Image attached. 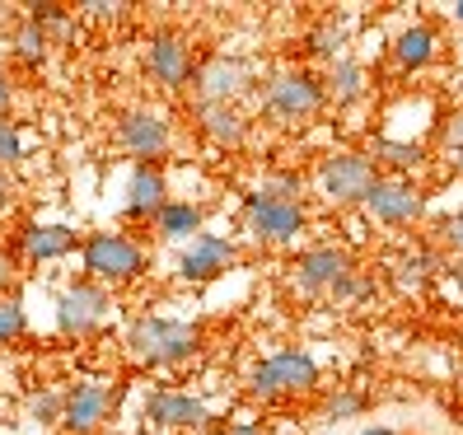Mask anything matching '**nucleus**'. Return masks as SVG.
Masks as SVG:
<instances>
[{
	"label": "nucleus",
	"mask_w": 463,
	"mask_h": 435,
	"mask_svg": "<svg viewBox=\"0 0 463 435\" xmlns=\"http://www.w3.org/2000/svg\"><path fill=\"white\" fill-rule=\"evenodd\" d=\"M108 309H113V295H108L99 281H71L61 295H57V328L66 337H94L103 323H108Z\"/></svg>",
	"instance_id": "nucleus-7"
},
{
	"label": "nucleus",
	"mask_w": 463,
	"mask_h": 435,
	"mask_svg": "<svg viewBox=\"0 0 463 435\" xmlns=\"http://www.w3.org/2000/svg\"><path fill=\"white\" fill-rule=\"evenodd\" d=\"M323 103H328V94H323V80L309 66H286L262 85V113L286 127L309 122L314 113H323Z\"/></svg>",
	"instance_id": "nucleus-3"
},
{
	"label": "nucleus",
	"mask_w": 463,
	"mask_h": 435,
	"mask_svg": "<svg viewBox=\"0 0 463 435\" xmlns=\"http://www.w3.org/2000/svg\"><path fill=\"white\" fill-rule=\"evenodd\" d=\"M10 103H14V80L10 71H0V118H10Z\"/></svg>",
	"instance_id": "nucleus-34"
},
{
	"label": "nucleus",
	"mask_w": 463,
	"mask_h": 435,
	"mask_svg": "<svg viewBox=\"0 0 463 435\" xmlns=\"http://www.w3.org/2000/svg\"><path fill=\"white\" fill-rule=\"evenodd\" d=\"M193 90H197V103H239V94L253 90V71L239 57H211L197 66Z\"/></svg>",
	"instance_id": "nucleus-15"
},
{
	"label": "nucleus",
	"mask_w": 463,
	"mask_h": 435,
	"mask_svg": "<svg viewBox=\"0 0 463 435\" xmlns=\"http://www.w3.org/2000/svg\"><path fill=\"white\" fill-rule=\"evenodd\" d=\"M365 211L374 215L379 225H417L421 221V211H426V197H421V187L412 178H398V174H379L374 187H370V197H365Z\"/></svg>",
	"instance_id": "nucleus-9"
},
{
	"label": "nucleus",
	"mask_w": 463,
	"mask_h": 435,
	"mask_svg": "<svg viewBox=\"0 0 463 435\" xmlns=\"http://www.w3.org/2000/svg\"><path fill=\"white\" fill-rule=\"evenodd\" d=\"M118 407V389L108 379H85V384H71L61 393V426L71 435H99L103 421L113 417Z\"/></svg>",
	"instance_id": "nucleus-8"
},
{
	"label": "nucleus",
	"mask_w": 463,
	"mask_h": 435,
	"mask_svg": "<svg viewBox=\"0 0 463 435\" xmlns=\"http://www.w3.org/2000/svg\"><path fill=\"white\" fill-rule=\"evenodd\" d=\"M454 281H458V290H463V262H458V271H454Z\"/></svg>",
	"instance_id": "nucleus-41"
},
{
	"label": "nucleus",
	"mask_w": 463,
	"mask_h": 435,
	"mask_svg": "<svg viewBox=\"0 0 463 435\" xmlns=\"http://www.w3.org/2000/svg\"><path fill=\"white\" fill-rule=\"evenodd\" d=\"M131 435H165V430H150V426H141V430H131Z\"/></svg>",
	"instance_id": "nucleus-39"
},
{
	"label": "nucleus",
	"mask_w": 463,
	"mask_h": 435,
	"mask_svg": "<svg viewBox=\"0 0 463 435\" xmlns=\"http://www.w3.org/2000/svg\"><path fill=\"white\" fill-rule=\"evenodd\" d=\"M374 178H379V169L370 165V155H356V150H333L314 174L318 193L333 206H365Z\"/></svg>",
	"instance_id": "nucleus-5"
},
{
	"label": "nucleus",
	"mask_w": 463,
	"mask_h": 435,
	"mask_svg": "<svg viewBox=\"0 0 463 435\" xmlns=\"http://www.w3.org/2000/svg\"><path fill=\"white\" fill-rule=\"evenodd\" d=\"M365 90H370V71H365L356 57L333 61V66H328V75H323V94H328V103H337V108L365 99Z\"/></svg>",
	"instance_id": "nucleus-20"
},
{
	"label": "nucleus",
	"mask_w": 463,
	"mask_h": 435,
	"mask_svg": "<svg viewBox=\"0 0 463 435\" xmlns=\"http://www.w3.org/2000/svg\"><path fill=\"white\" fill-rule=\"evenodd\" d=\"M202 328L187 318H165V314H141L127 328V351L141 365H183L202 351Z\"/></svg>",
	"instance_id": "nucleus-1"
},
{
	"label": "nucleus",
	"mask_w": 463,
	"mask_h": 435,
	"mask_svg": "<svg viewBox=\"0 0 463 435\" xmlns=\"http://www.w3.org/2000/svg\"><path fill=\"white\" fill-rule=\"evenodd\" d=\"M169 206V178L159 165H136L131 183H127V221H155Z\"/></svg>",
	"instance_id": "nucleus-16"
},
{
	"label": "nucleus",
	"mask_w": 463,
	"mask_h": 435,
	"mask_svg": "<svg viewBox=\"0 0 463 435\" xmlns=\"http://www.w3.org/2000/svg\"><path fill=\"white\" fill-rule=\"evenodd\" d=\"M299 193H305V178L277 169V174H262V178H258V187H253L249 197H267V202H299Z\"/></svg>",
	"instance_id": "nucleus-24"
},
{
	"label": "nucleus",
	"mask_w": 463,
	"mask_h": 435,
	"mask_svg": "<svg viewBox=\"0 0 463 435\" xmlns=\"http://www.w3.org/2000/svg\"><path fill=\"white\" fill-rule=\"evenodd\" d=\"M225 435H262V426H258V421H230Z\"/></svg>",
	"instance_id": "nucleus-35"
},
{
	"label": "nucleus",
	"mask_w": 463,
	"mask_h": 435,
	"mask_svg": "<svg viewBox=\"0 0 463 435\" xmlns=\"http://www.w3.org/2000/svg\"><path fill=\"white\" fill-rule=\"evenodd\" d=\"M277 435H299V430H290V426H286V430H277Z\"/></svg>",
	"instance_id": "nucleus-42"
},
{
	"label": "nucleus",
	"mask_w": 463,
	"mask_h": 435,
	"mask_svg": "<svg viewBox=\"0 0 463 435\" xmlns=\"http://www.w3.org/2000/svg\"><path fill=\"white\" fill-rule=\"evenodd\" d=\"M24 333H29V314H24V305L14 300V295H0V346L19 342Z\"/></svg>",
	"instance_id": "nucleus-26"
},
{
	"label": "nucleus",
	"mask_w": 463,
	"mask_h": 435,
	"mask_svg": "<svg viewBox=\"0 0 463 435\" xmlns=\"http://www.w3.org/2000/svg\"><path fill=\"white\" fill-rule=\"evenodd\" d=\"M454 174L463 178V155H454Z\"/></svg>",
	"instance_id": "nucleus-40"
},
{
	"label": "nucleus",
	"mask_w": 463,
	"mask_h": 435,
	"mask_svg": "<svg viewBox=\"0 0 463 435\" xmlns=\"http://www.w3.org/2000/svg\"><path fill=\"white\" fill-rule=\"evenodd\" d=\"M29 417H33L38 426L61 421V393H57V389H43V393H33V398H29Z\"/></svg>",
	"instance_id": "nucleus-29"
},
{
	"label": "nucleus",
	"mask_w": 463,
	"mask_h": 435,
	"mask_svg": "<svg viewBox=\"0 0 463 435\" xmlns=\"http://www.w3.org/2000/svg\"><path fill=\"white\" fill-rule=\"evenodd\" d=\"M370 165H374V169L384 165L389 174L407 178L412 169H421V165H426V150H421L417 141H393V136H374V146H370Z\"/></svg>",
	"instance_id": "nucleus-21"
},
{
	"label": "nucleus",
	"mask_w": 463,
	"mask_h": 435,
	"mask_svg": "<svg viewBox=\"0 0 463 435\" xmlns=\"http://www.w3.org/2000/svg\"><path fill=\"white\" fill-rule=\"evenodd\" d=\"M131 5H122V0H85L80 5V14H90V19H122Z\"/></svg>",
	"instance_id": "nucleus-31"
},
{
	"label": "nucleus",
	"mask_w": 463,
	"mask_h": 435,
	"mask_svg": "<svg viewBox=\"0 0 463 435\" xmlns=\"http://www.w3.org/2000/svg\"><path fill=\"white\" fill-rule=\"evenodd\" d=\"M449 14H454V19L463 24V0H454V5H449Z\"/></svg>",
	"instance_id": "nucleus-38"
},
{
	"label": "nucleus",
	"mask_w": 463,
	"mask_h": 435,
	"mask_svg": "<svg viewBox=\"0 0 463 435\" xmlns=\"http://www.w3.org/2000/svg\"><path fill=\"white\" fill-rule=\"evenodd\" d=\"M47 47H52V38L38 29L33 19H24L19 29H14V57H19V61H29V66L47 61Z\"/></svg>",
	"instance_id": "nucleus-25"
},
{
	"label": "nucleus",
	"mask_w": 463,
	"mask_h": 435,
	"mask_svg": "<svg viewBox=\"0 0 463 435\" xmlns=\"http://www.w3.org/2000/svg\"><path fill=\"white\" fill-rule=\"evenodd\" d=\"M211 421L206 402L183 393V389H155L146 398V426L150 430H165V435H178V430H202Z\"/></svg>",
	"instance_id": "nucleus-13"
},
{
	"label": "nucleus",
	"mask_w": 463,
	"mask_h": 435,
	"mask_svg": "<svg viewBox=\"0 0 463 435\" xmlns=\"http://www.w3.org/2000/svg\"><path fill=\"white\" fill-rule=\"evenodd\" d=\"M10 197H14V187H10V174H5V169H0V211H5V206H10Z\"/></svg>",
	"instance_id": "nucleus-36"
},
{
	"label": "nucleus",
	"mask_w": 463,
	"mask_h": 435,
	"mask_svg": "<svg viewBox=\"0 0 463 435\" xmlns=\"http://www.w3.org/2000/svg\"><path fill=\"white\" fill-rule=\"evenodd\" d=\"M346 38H351L346 19L328 14L323 24H314V29H309V57H318V61H342V57H346Z\"/></svg>",
	"instance_id": "nucleus-23"
},
{
	"label": "nucleus",
	"mask_w": 463,
	"mask_h": 435,
	"mask_svg": "<svg viewBox=\"0 0 463 435\" xmlns=\"http://www.w3.org/2000/svg\"><path fill=\"white\" fill-rule=\"evenodd\" d=\"M361 435H402V430H393V426H365Z\"/></svg>",
	"instance_id": "nucleus-37"
},
{
	"label": "nucleus",
	"mask_w": 463,
	"mask_h": 435,
	"mask_svg": "<svg viewBox=\"0 0 463 435\" xmlns=\"http://www.w3.org/2000/svg\"><path fill=\"white\" fill-rule=\"evenodd\" d=\"M361 412H365L361 393H328L323 398V421H346V417H361Z\"/></svg>",
	"instance_id": "nucleus-27"
},
{
	"label": "nucleus",
	"mask_w": 463,
	"mask_h": 435,
	"mask_svg": "<svg viewBox=\"0 0 463 435\" xmlns=\"http://www.w3.org/2000/svg\"><path fill=\"white\" fill-rule=\"evenodd\" d=\"M318 389V361L309 351H271L262 356L249 374V393L262 402H281V398H305Z\"/></svg>",
	"instance_id": "nucleus-4"
},
{
	"label": "nucleus",
	"mask_w": 463,
	"mask_h": 435,
	"mask_svg": "<svg viewBox=\"0 0 463 435\" xmlns=\"http://www.w3.org/2000/svg\"><path fill=\"white\" fill-rule=\"evenodd\" d=\"M393 61L402 71H426L435 61V29L430 24H407V29L393 38Z\"/></svg>",
	"instance_id": "nucleus-22"
},
{
	"label": "nucleus",
	"mask_w": 463,
	"mask_h": 435,
	"mask_svg": "<svg viewBox=\"0 0 463 435\" xmlns=\"http://www.w3.org/2000/svg\"><path fill=\"white\" fill-rule=\"evenodd\" d=\"M14 286H19V262H14V253L0 249V295H10Z\"/></svg>",
	"instance_id": "nucleus-33"
},
{
	"label": "nucleus",
	"mask_w": 463,
	"mask_h": 435,
	"mask_svg": "<svg viewBox=\"0 0 463 435\" xmlns=\"http://www.w3.org/2000/svg\"><path fill=\"white\" fill-rule=\"evenodd\" d=\"M351 271H356V262H351L346 249H337V243H318V249H305L295 258V286L305 295H333Z\"/></svg>",
	"instance_id": "nucleus-11"
},
{
	"label": "nucleus",
	"mask_w": 463,
	"mask_h": 435,
	"mask_svg": "<svg viewBox=\"0 0 463 435\" xmlns=\"http://www.w3.org/2000/svg\"><path fill=\"white\" fill-rule=\"evenodd\" d=\"M19 249L29 262H57L75 249V230L71 225H24L19 230Z\"/></svg>",
	"instance_id": "nucleus-18"
},
{
	"label": "nucleus",
	"mask_w": 463,
	"mask_h": 435,
	"mask_svg": "<svg viewBox=\"0 0 463 435\" xmlns=\"http://www.w3.org/2000/svg\"><path fill=\"white\" fill-rule=\"evenodd\" d=\"M118 146L136 159V165H159L174 146V131L155 108H131V113H122V122H118Z\"/></svg>",
	"instance_id": "nucleus-10"
},
{
	"label": "nucleus",
	"mask_w": 463,
	"mask_h": 435,
	"mask_svg": "<svg viewBox=\"0 0 463 435\" xmlns=\"http://www.w3.org/2000/svg\"><path fill=\"white\" fill-rule=\"evenodd\" d=\"M80 258H85L90 281L99 286H131L146 277V249L122 230H99L80 243Z\"/></svg>",
	"instance_id": "nucleus-2"
},
{
	"label": "nucleus",
	"mask_w": 463,
	"mask_h": 435,
	"mask_svg": "<svg viewBox=\"0 0 463 435\" xmlns=\"http://www.w3.org/2000/svg\"><path fill=\"white\" fill-rule=\"evenodd\" d=\"M197 127L221 150L243 146V136H249V118L239 113V103H197Z\"/></svg>",
	"instance_id": "nucleus-17"
},
{
	"label": "nucleus",
	"mask_w": 463,
	"mask_h": 435,
	"mask_svg": "<svg viewBox=\"0 0 463 435\" xmlns=\"http://www.w3.org/2000/svg\"><path fill=\"white\" fill-rule=\"evenodd\" d=\"M234 243L225 234H197L193 243H183V253H178V277L183 281H193V286H206V281H221L225 271L234 267Z\"/></svg>",
	"instance_id": "nucleus-14"
},
{
	"label": "nucleus",
	"mask_w": 463,
	"mask_h": 435,
	"mask_svg": "<svg viewBox=\"0 0 463 435\" xmlns=\"http://www.w3.org/2000/svg\"><path fill=\"white\" fill-rule=\"evenodd\" d=\"M150 225H155V234L165 239V243H193L202 234V225H206V211L197 202H174L169 197V206L159 211Z\"/></svg>",
	"instance_id": "nucleus-19"
},
{
	"label": "nucleus",
	"mask_w": 463,
	"mask_h": 435,
	"mask_svg": "<svg viewBox=\"0 0 463 435\" xmlns=\"http://www.w3.org/2000/svg\"><path fill=\"white\" fill-rule=\"evenodd\" d=\"M440 243H445V249L463 262V215H458V211L440 221Z\"/></svg>",
	"instance_id": "nucleus-30"
},
{
	"label": "nucleus",
	"mask_w": 463,
	"mask_h": 435,
	"mask_svg": "<svg viewBox=\"0 0 463 435\" xmlns=\"http://www.w3.org/2000/svg\"><path fill=\"white\" fill-rule=\"evenodd\" d=\"M146 71L159 90H187L197 75V61H193V47H187L183 33H155L150 47H146Z\"/></svg>",
	"instance_id": "nucleus-12"
},
{
	"label": "nucleus",
	"mask_w": 463,
	"mask_h": 435,
	"mask_svg": "<svg viewBox=\"0 0 463 435\" xmlns=\"http://www.w3.org/2000/svg\"><path fill=\"white\" fill-rule=\"evenodd\" d=\"M440 141H445V150H454V155H463V108L445 122V131H440Z\"/></svg>",
	"instance_id": "nucleus-32"
},
{
	"label": "nucleus",
	"mask_w": 463,
	"mask_h": 435,
	"mask_svg": "<svg viewBox=\"0 0 463 435\" xmlns=\"http://www.w3.org/2000/svg\"><path fill=\"white\" fill-rule=\"evenodd\" d=\"M309 215L305 202H267V197H243V230H249L253 243H267V249H286L305 234Z\"/></svg>",
	"instance_id": "nucleus-6"
},
{
	"label": "nucleus",
	"mask_w": 463,
	"mask_h": 435,
	"mask_svg": "<svg viewBox=\"0 0 463 435\" xmlns=\"http://www.w3.org/2000/svg\"><path fill=\"white\" fill-rule=\"evenodd\" d=\"M458 215H463V206H458Z\"/></svg>",
	"instance_id": "nucleus-43"
},
{
	"label": "nucleus",
	"mask_w": 463,
	"mask_h": 435,
	"mask_svg": "<svg viewBox=\"0 0 463 435\" xmlns=\"http://www.w3.org/2000/svg\"><path fill=\"white\" fill-rule=\"evenodd\" d=\"M24 159V136H19V122L0 118V169H14Z\"/></svg>",
	"instance_id": "nucleus-28"
}]
</instances>
